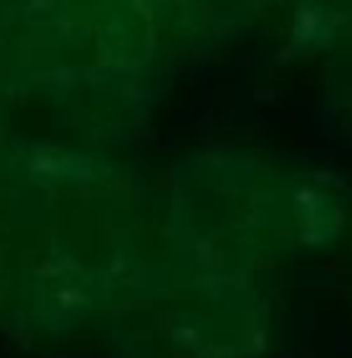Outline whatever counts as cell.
<instances>
[{
	"label": "cell",
	"mask_w": 352,
	"mask_h": 358,
	"mask_svg": "<svg viewBox=\"0 0 352 358\" xmlns=\"http://www.w3.org/2000/svg\"><path fill=\"white\" fill-rule=\"evenodd\" d=\"M270 301L248 273L153 257L102 317L115 358H258Z\"/></svg>",
	"instance_id": "277c9868"
},
{
	"label": "cell",
	"mask_w": 352,
	"mask_h": 358,
	"mask_svg": "<svg viewBox=\"0 0 352 358\" xmlns=\"http://www.w3.org/2000/svg\"><path fill=\"white\" fill-rule=\"evenodd\" d=\"M156 203L162 254L248 276L330 244L346 219L324 175L258 149L190 152Z\"/></svg>",
	"instance_id": "7a4b0ae2"
},
{
	"label": "cell",
	"mask_w": 352,
	"mask_h": 358,
	"mask_svg": "<svg viewBox=\"0 0 352 358\" xmlns=\"http://www.w3.org/2000/svg\"><path fill=\"white\" fill-rule=\"evenodd\" d=\"M295 32L308 48L330 55L352 41V0H289Z\"/></svg>",
	"instance_id": "8992f818"
},
{
	"label": "cell",
	"mask_w": 352,
	"mask_h": 358,
	"mask_svg": "<svg viewBox=\"0 0 352 358\" xmlns=\"http://www.w3.org/2000/svg\"><path fill=\"white\" fill-rule=\"evenodd\" d=\"M146 0H0V89L95 130V105H127L159 51Z\"/></svg>",
	"instance_id": "3957f363"
},
{
	"label": "cell",
	"mask_w": 352,
	"mask_h": 358,
	"mask_svg": "<svg viewBox=\"0 0 352 358\" xmlns=\"http://www.w3.org/2000/svg\"><path fill=\"white\" fill-rule=\"evenodd\" d=\"M13 108H16V99L0 89V165L7 162L16 149L26 143V136H22L20 127H16V117H13L16 111Z\"/></svg>",
	"instance_id": "ba28073f"
},
{
	"label": "cell",
	"mask_w": 352,
	"mask_h": 358,
	"mask_svg": "<svg viewBox=\"0 0 352 358\" xmlns=\"http://www.w3.org/2000/svg\"><path fill=\"white\" fill-rule=\"evenodd\" d=\"M279 0H146L159 32L181 45H225L254 29Z\"/></svg>",
	"instance_id": "5b68a950"
},
{
	"label": "cell",
	"mask_w": 352,
	"mask_h": 358,
	"mask_svg": "<svg viewBox=\"0 0 352 358\" xmlns=\"http://www.w3.org/2000/svg\"><path fill=\"white\" fill-rule=\"evenodd\" d=\"M159 203L95 146L26 140L0 165V241L10 289L0 320L16 336L57 339L108 314L149 260Z\"/></svg>",
	"instance_id": "6da1fadb"
},
{
	"label": "cell",
	"mask_w": 352,
	"mask_h": 358,
	"mask_svg": "<svg viewBox=\"0 0 352 358\" xmlns=\"http://www.w3.org/2000/svg\"><path fill=\"white\" fill-rule=\"evenodd\" d=\"M7 289H10V264H7V248L0 241V311H3V301H7Z\"/></svg>",
	"instance_id": "9c48e42d"
},
{
	"label": "cell",
	"mask_w": 352,
	"mask_h": 358,
	"mask_svg": "<svg viewBox=\"0 0 352 358\" xmlns=\"http://www.w3.org/2000/svg\"><path fill=\"white\" fill-rule=\"evenodd\" d=\"M324 105L333 124L352 134V41L324 55Z\"/></svg>",
	"instance_id": "52a82bcc"
}]
</instances>
